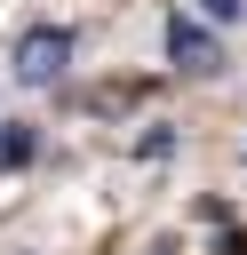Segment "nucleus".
<instances>
[{
  "mask_svg": "<svg viewBox=\"0 0 247 255\" xmlns=\"http://www.w3.org/2000/svg\"><path fill=\"white\" fill-rule=\"evenodd\" d=\"M64 64H72V32H64V24H32V32L16 40V80L48 88V80H56Z\"/></svg>",
  "mask_w": 247,
  "mask_h": 255,
  "instance_id": "f257e3e1",
  "label": "nucleus"
},
{
  "mask_svg": "<svg viewBox=\"0 0 247 255\" xmlns=\"http://www.w3.org/2000/svg\"><path fill=\"white\" fill-rule=\"evenodd\" d=\"M167 56H175L183 72H223V48H215L191 16H167Z\"/></svg>",
  "mask_w": 247,
  "mask_h": 255,
  "instance_id": "f03ea898",
  "label": "nucleus"
},
{
  "mask_svg": "<svg viewBox=\"0 0 247 255\" xmlns=\"http://www.w3.org/2000/svg\"><path fill=\"white\" fill-rule=\"evenodd\" d=\"M32 151H40V143H32V128H16V120H8V128H0V175H8V167H24Z\"/></svg>",
  "mask_w": 247,
  "mask_h": 255,
  "instance_id": "7ed1b4c3",
  "label": "nucleus"
},
{
  "mask_svg": "<svg viewBox=\"0 0 247 255\" xmlns=\"http://www.w3.org/2000/svg\"><path fill=\"white\" fill-rule=\"evenodd\" d=\"M199 8H207V16H215V24H231V16H239V8H247V0H199Z\"/></svg>",
  "mask_w": 247,
  "mask_h": 255,
  "instance_id": "20e7f679",
  "label": "nucleus"
}]
</instances>
